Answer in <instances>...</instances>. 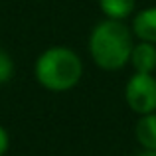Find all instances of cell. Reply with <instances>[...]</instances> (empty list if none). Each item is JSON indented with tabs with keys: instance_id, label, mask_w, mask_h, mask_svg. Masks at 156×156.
<instances>
[{
	"instance_id": "10",
	"label": "cell",
	"mask_w": 156,
	"mask_h": 156,
	"mask_svg": "<svg viewBox=\"0 0 156 156\" xmlns=\"http://www.w3.org/2000/svg\"><path fill=\"white\" fill-rule=\"evenodd\" d=\"M134 156H156V150H144V148H140V152H136Z\"/></svg>"
},
{
	"instance_id": "4",
	"label": "cell",
	"mask_w": 156,
	"mask_h": 156,
	"mask_svg": "<svg viewBox=\"0 0 156 156\" xmlns=\"http://www.w3.org/2000/svg\"><path fill=\"white\" fill-rule=\"evenodd\" d=\"M130 30L140 42L156 44V6H148L134 12L130 20Z\"/></svg>"
},
{
	"instance_id": "5",
	"label": "cell",
	"mask_w": 156,
	"mask_h": 156,
	"mask_svg": "<svg viewBox=\"0 0 156 156\" xmlns=\"http://www.w3.org/2000/svg\"><path fill=\"white\" fill-rule=\"evenodd\" d=\"M129 65L136 73H154L156 71V44L136 40L130 51Z\"/></svg>"
},
{
	"instance_id": "9",
	"label": "cell",
	"mask_w": 156,
	"mask_h": 156,
	"mask_svg": "<svg viewBox=\"0 0 156 156\" xmlns=\"http://www.w3.org/2000/svg\"><path fill=\"white\" fill-rule=\"evenodd\" d=\"M10 150V133L4 125H0V156H6Z\"/></svg>"
},
{
	"instance_id": "1",
	"label": "cell",
	"mask_w": 156,
	"mask_h": 156,
	"mask_svg": "<svg viewBox=\"0 0 156 156\" xmlns=\"http://www.w3.org/2000/svg\"><path fill=\"white\" fill-rule=\"evenodd\" d=\"M136 42L130 26L122 20L103 18L89 32L87 50L91 61L103 71H121L129 65L130 51Z\"/></svg>"
},
{
	"instance_id": "8",
	"label": "cell",
	"mask_w": 156,
	"mask_h": 156,
	"mask_svg": "<svg viewBox=\"0 0 156 156\" xmlns=\"http://www.w3.org/2000/svg\"><path fill=\"white\" fill-rule=\"evenodd\" d=\"M14 71H16L14 57L0 46V87L6 85V83H10L12 77H14Z\"/></svg>"
},
{
	"instance_id": "7",
	"label": "cell",
	"mask_w": 156,
	"mask_h": 156,
	"mask_svg": "<svg viewBox=\"0 0 156 156\" xmlns=\"http://www.w3.org/2000/svg\"><path fill=\"white\" fill-rule=\"evenodd\" d=\"M99 10L105 18L125 22L136 12V0H99Z\"/></svg>"
},
{
	"instance_id": "2",
	"label": "cell",
	"mask_w": 156,
	"mask_h": 156,
	"mask_svg": "<svg viewBox=\"0 0 156 156\" xmlns=\"http://www.w3.org/2000/svg\"><path fill=\"white\" fill-rule=\"evenodd\" d=\"M83 59L69 46H50L34 61V79L50 93H67L83 79Z\"/></svg>"
},
{
	"instance_id": "3",
	"label": "cell",
	"mask_w": 156,
	"mask_h": 156,
	"mask_svg": "<svg viewBox=\"0 0 156 156\" xmlns=\"http://www.w3.org/2000/svg\"><path fill=\"white\" fill-rule=\"evenodd\" d=\"M125 103L134 115L156 113V77L154 73H136L126 79L122 89Z\"/></svg>"
},
{
	"instance_id": "6",
	"label": "cell",
	"mask_w": 156,
	"mask_h": 156,
	"mask_svg": "<svg viewBox=\"0 0 156 156\" xmlns=\"http://www.w3.org/2000/svg\"><path fill=\"white\" fill-rule=\"evenodd\" d=\"M134 138L144 150H156V113L138 115L134 125Z\"/></svg>"
}]
</instances>
